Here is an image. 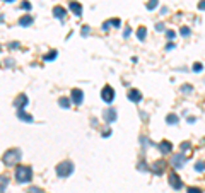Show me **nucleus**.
<instances>
[{
  "label": "nucleus",
  "instance_id": "nucleus-27",
  "mask_svg": "<svg viewBox=\"0 0 205 193\" xmlns=\"http://www.w3.org/2000/svg\"><path fill=\"white\" fill-rule=\"evenodd\" d=\"M191 91H193L191 85H183V87H181V92H185V94H190Z\"/></svg>",
  "mask_w": 205,
  "mask_h": 193
},
{
  "label": "nucleus",
  "instance_id": "nucleus-17",
  "mask_svg": "<svg viewBox=\"0 0 205 193\" xmlns=\"http://www.w3.org/2000/svg\"><path fill=\"white\" fill-rule=\"evenodd\" d=\"M166 123H168V125H176V123H178V115L169 113V115L166 116Z\"/></svg>",
  "mask_w": 205,
  "mask_h": 193
},
{
  "label": "nucleus",
  "instance_id": "nucleus-29",
  "mask_svg": "<svg viewBox=\"0 0 205 193\" xmlns=\"http://www.w3.org/2000/svg\"><path fill=\"white\" fill-rule=\"evenodd\" d=\"M89 33H91V27H89V26H82V36L86 38Z\"/></svg>",
  "mask_w": 205,
  "mask_h": 193
},
{
  "label": "nucleus",
  "instance_id": "nucleus-3",
  "mask_svg": "<svg viewBox=\"0 0 205 193\" xmlns=\"http://www.w3.org/2000/svg\"><path fill=\"white\" fill-rule=\"evenodd\" d=\"M73 169H75V166L72 161H63L56 166V175H58V178H69L73 173Z\"/></svg>",
  "mask_w": 205,
  "mask_h": 193
},
{
  "label": "nucleus",
  "instance_id": "nucleus-6",
  "mask_svg": "<svg viewBox=\"0 0 205 193\" xmlns=\"http://www.w3.org/2000/svg\"><path fill=\"white\" fill-rule=\"evenodd\" d=\"M185 162H186V157H185V154H174L171 159V164L174 169H181V167L185 166Z\"/></svg>",
  "mask_w": 205,
  "mask_h": 193
},
{
  "label": "nucleus",
  "instance_id": "nucleus-31",
  "mask_svg": "<svg viewBox=\"0 0 205 193\" xmlns=\"http://www.w3.org/2000/svg\"><path fill=\"white\" fill-rule=\"evenodd\" d=\"M186 193H202V190H200V188H195V186H191V188L186 190Z\"/></svg>",
  "mask_w": 205,
  "mask_h": 193
},
{
  "label": "nucleus",
  "instance_id": "nucleus-40",
  "mask_svg": "<svg viewBox=\"0 0 205 193\" xmlns=\"http://www.w3.org/2000/svg\"><path fill=\"white\" fill-rule=\"evenodd\" d=\"M4 2H9V4H10V2H14V0H4Z\"/></svg>",
  "mask_w": 205,
  "mask_h": 193
},
{
  "label": "nucleus",
  "instance_id": "nucleus-36",
  "mask_svg": "<svg viewBox=\"0 0 205 193\" xmlns=\"http://www.w3.org/2000/svg\"><path fill=\"white\" fill-rule=\"evenodd\" d=\"M198 9H200V10H205V0L198 2Z\"/></svg>",
  "mask_w": 205,
  "mask_h": 193
},
{
  "label": "nucleus",
  "instance_id": "nucleus-19",
  "mask_svg": "<svg viewBox=\"0 0 205 193\" xmlns=\"http://www.w3.org/2000/svg\"><path fill=\"white\" fill-rule=\"evenodd\" d=\"M56 55H58V53H56L55 50H51L50 53H46V55H44V62H51V60H55Z\"/></svg>",
  "mask_w": 205,
  "mask_h": 193
},
{
  "label": "nucleus",
  "instance_id": "nucleus-4",
  "mask_svg": "<svg viewBox=\"0 0 205 193\" xmlns=\"http://www.w3.org/2000/svg\"><path fill=\"white\" fill-rule=\"evenodd\" d=\"M101 99L104 101V103H113L115 101V89L111 87V85H104L101 91Z\"/></svg>",
  "mask_w": 205,
  "mask_h": 193
},
{
  "label": "nucleus",
  "instance_id": "nucleus-32",
  "mask_svg": "<svg viewBox=\"0 0 205 193\" xmlns=\"http://www.w3.org/2000/svg\"><path fill=\"white\" fill-rule=\"evenodd\" d=\"M156 31L162 33V31H164V24H162V23H157V24H156Z\"/></svg>",
  "mask_w": 205,
  "mask_h": 193
},
{
  "label": "nucleus",
  "instance_id": "nucleus-13",
  "mask_svg": "<svg viewBox=\"0 0 205 193\" xmlns=\"http://www.w3.org/2000/svg\"><path fill=\"white\" fill-rule=\"evenodd\" d=\"M127 97L130 101H133V103H140V101H142V94H140V91H137V89H130Z\"/></svg>",
  "mask_w": 205,
  "mask_h": 193
},
{
  "label": "nucleus",
  "instance_id": "nucleus-28",
  "mask_svg": "<svg viewBox=\"0 0 205 193\" xmlns=\"http://www.w3.org/2000/svg\"><path fill=\"white\" fill-rule=\"evenodd\" d=\"M21 9H22V10H29V9H31V4L24 0V2H21Z\"/></svg>",
  "mask_w": 205,
  "mask_h": 193
},
{
  "label": "nucleus",
  "instance_id": "nucleus-24",
  "mask_svg": "<svg viewBox=\"0 0 205 193\" xmlns=\"http://www.w3.org/2000/svg\"><path fill=\"white\" fill-rule=\"evenodd\" d=\"M205 169V162H202V161H200V162H197V164H195V171H198V173H202V171H203Z\"/></svg>",
  "mask_w": 205,
  "mask_h": 193
},
{
  "label": "nucleus",
  "instance_id": "nucleus-30",
  "mask_svg": "<svg viewBox=\"0 0 205 193\" xmlns=\"http://www.w3.org/2000/svg\"><path fill=\"white\" fill-rule=\"evenodd\" d=\"M190 147H191L190 142H183V144H181V150H183V154H185V150H188Z\"/></svg>",
  "mask_w": 205,
  "mask_h": 193
},
{
  "label": "nucleus",
  "instance_id": "nucleus-34",
  "mask_svg": "<svg viewBox=\"0 0 205 193\" xmlns=\"http://www.w3.org/2000/svg\"><path fill=\"white\" fill-rule=\"evenodd\" d=\"M166 36H168L169 39H173V38L176 36V33H174V31H171V29H169V31H166Z\"/></svg>",
  "mask_w": 205,
  "mask_h": 193
},
{
  "label": "nucleus",
  "instance_id": "nucleus-12",
  "mask_svg": "<svg viewBox=\"0 0 205 193\" xmlns=\"http://www.w3.org/2000/svg\"><path fill=\"white\" fill-rule=\"evenodd\" d=\"M53 15H55L56 19H60V21H63V19L67 17V10L62 5H55V7H53Z\"/></svg>",
  "mask_w": 205,
  "mask_h": 193
},
{
  "label": "nucleus",
  "instance_id": "nucleus-18",
  "mask_svg": "<svg viewBox=\"0 0 205 193\" xmlns=\"http://www.w3.org/2000/svg\"><path fill=\"white\" fill-rule=\"evenodd\" d=\"M145 36H147V29L145 27H139V31H137V38H139L140 41H144Z\"/></svg>",
  "mask_w": 205,
  "mask_h": 193
},
{
  "label": "nucleus",
  "instance_id": "nucleus-39",
  "mask_svg": "<svg viewBox=\"0 0 205 193\" xmlns=\"http://www.w3.org/2000/svg\"><path fill=\"white\" fill-rule=\"evenodd\" d=\"M10 48H19V43H10Z\"/></svg>",
  "mask_w": 205,
  "mask_h": 193
},
{
  "label": "nucleus",
  "instance_id": "nucleus-23",
  "mask_svg": "<svg viewBox=\"0 0 205 193\" xmlns=\"http://www.w3.org/2000/svg\"><path fill=\"white\" fill-rule=\"evenodd\" d=\"M7 185H9V179L5 176H0V190H4Z\"/></svg>",
  "mask_w": 205,
  "mask_h": 193
},
{
  "label": "nucleus",
  "instance_id": "nucleus-9",
  "mask_svg": "<svg viewBox=\"0 0 205 193\" xmlns=\"http://www.w3.org/2000/svg\"><path fill=\"white\" fill-rule=\"evenodd\" d=\"M29 103V99H27V96L26 94H21V96H17L14 99V106L17 109H22V108H26V104Z\"/></svg>",
  "mask_w": 205,
  "mask_h": 193
},
{
  "label": "nucleus",
  "instance_id": "nucleus-41",
  "mask_svg": "<svg viewBox=\"0 0 205 193\" xmlns=\"http://www.w3.org/2000/svg\"><path fill=\"white\" fill-rule=\"evenodd\" d=\"M0 193H4V190H0Z\"/></svg>",
  "mask_w": 205,
  "mask_h": 193
},
{
  "label": "nucleus",
  "instance_id": "nucleus-35",
  "mask_svg": "<svg viewBox=\"0 0 205 193\" xmlns=\"http://www.w3.org/2000/svg\"><path fill=\"white\" fill-rule=\"evenodd\" d=\"M130 34H132V29H130V27H127V29H125V33H123V36H125V38H128Z\"/></svg>",
  "mask_w": 205,
  "mask_h": 193
},
{
  "label": "nucleus",
  "instance_id": "nucleus-7",
  "mask_svg": "<svg viewBox=\"0 0 205 193\" xmlns=\"http://www.w3.org/2000/svg\"><path fill=\"white\" fill-rule=\"evenodd\" d=\"M169 185H171L173 190H181L183 188V181H181V178H179L176 173H171V175H169Z\"/></svg>",
  "mask_w": 205,
  "mask_h": 193
},
{
  "label": "nucleus",
  "instance_id": "nucleus-25",
  "mask_svg": "<svg viewBox=\"0 0 205 193\" xmlns=\"http://www.w3.org/2000/svg\"><path fill=\"white\" fill-rule=\"evenodd\" d=\"M202 70H203V65L197 62V63L193 65V72H197V74H198V72H202Z\"/></svg>",
  "mask_w": 205,
  "mask_h": 193
},
{
  "label": "nucleus",
  "instance_id": "nucleus-5",
  "mask_svg": "<svg viewBox=\"0 0 205 193\" xmlns=\"http://www.w3.org/2000/svg\"><path fill=\"white\" fill-rule=\"evenodd\" d=\"M116 118H118V113H116V109H115V108H108V109L102 111V120H104L108 125L115 123V121H116Z\"/></svg>",
  "mask_w": 205,
  "mask_h": 193
},
{
  "label": "nucleus",
  "instance_id": "nucleus-10",
  "mask_svg": "<svg viewBox=\"0 0 205 193\" xmlns=\"http://www.w3.org/2000/svg\"><path fill=\"white\" fill-rule=\"evenodd\" d=\"M150 169H152V173H156V175H162L166 169V162L164 161H156V162L150 166Z\"/></svg>",
  "mask_w": 205,
  "mask_h": 193
},
{
  "label": "nucleus",
  "instance_id": "nucleus-21",
  "mask_svg": "<svg viewBox=\"0 0 205 193\" xmlns=\"http://www.w3.org/2000/svg\"><path fill=\"white\" fill-rule=\"evenodd\" d=\"M157 5H159V0H149V2H147V9H149V10H154Z\"/></svg>",
  "mask_w": 205,
  "mask_h": 193
},
{
  "label": "nucleus",
  "instance_id": "nucleus-38",
  "mask_svg": "<svg viewBox=\"0 0 205 193\" xmlns=\"http://www.w3.org/2000/svg\"><path fill=\"white\" fill-rule=\"evenodd\" d=\"M173 48H174V43H169V45L166 46V50H173Z\"/></svg>",
  "mask_w": 205,
  "mask_h": 193
},
{
  "label": "nucleus",
  "instance_id": "nucleus-33",
  "mask_svg": "<svg viewBox=\"0 0 205 193\" xmlns=\"http://www.w3.org/2000/svg\"><path fill=\"white\" fill-rule=\"evenodd\" d=\"M27 193H43V191H41L40 188H36V186H33V188L27 190Z\"/></svg>",
  "mask_w": 205,
  "mask_h": 193
},
{
  "label": "nucleus",
  "instance_id": "nucleus-11",
  "mask_svg": "<svg viewBox=\"0 0 205 193\" xmlns=\"http://www.w3.org/2000/svg\"><path fill=\"white\" fill-rule=\"evenodd\" d=\"M157 149L161 150L162 154H169V152L173 150V144H171L169 140H161V142L157 144Z\"/></svg>",
  "mask_w": 205,
  "mask_h": 193
},
{
  "label": "nucleus",
  "instance_id": "nucleus-20",
  "mask_svg": "<svg viewBox=\"0 0 205 193\" xmlns=\"http://www.w3.org/2000/svg\"><path fill=\"white\" fill-rule=\"evenodd\" d=\"M58 104L62 106V108L69 109V108H70V99H69V97H62V99L58 101Z\"/></svg>",
  "mask_w": 205,
  "mask_h": 193
},
{
  "label": "nucleus",
  "instance_id": "nucleus-15",
  "mask_svg": "<svg viewBox=\"0 0 205 193\" xmlns=\"http://www.w3.org/2000/svg\"><path fill=\"white\" fill-rule=\"evenodd\" d=\"M33 23H34V17H33V15H29V14L22 15V17L19 19V24H21L22 27H27V26H31Z\"/></svg>",
  "mask_w": 205,
  "mask_h": 193
},
{
  "label": "nucleus",
  "instance_id": "nucleus-1",
  "mask_svg": "<svg viewBox=\"0 0 205 193\" xmlns=\"http://www.w3.org/2000/svg\"><path fill=\"white\" fill-rule=\"evenodd\" d=\"M21 157H22V152L19 149H10V150H7V152L4 154L2 161H4L5 166H15V164H19Z\"/></svg>",
  "mask_w": 205,
  "mask_h": 193
},
{
  "label": "nucleus",
  "instance_id": "nucleus-14",
  "mask_svg": "<svg viewBox=\"0 0 205 193\" xmlns=\"http://www.w3.org/2000/svg\"><path fill=\"white\" fill-rule=\"evenodd\" d=\"M69 7H70V10H72L77 17H81V15H82V5L79 4V2H73V0H72V2L69 4Z\"/></svg>",
  "mask_w": 205,
  "mask_h": 193
},
{
  "label": "nucleus",
  "instance_id": "nucleus-16",
  "mask_svg": "<svg viewBox=\"0 0 205 193\" xmlns=\"http://www.w3.org/2000/svg\"><path fill=\"white\" fill-rule=\"evenodd\" d=\"M17 118L22 120V121H26V123H31V121H33V116L27 115V113L24 111V108H22V109H17Z\"/></svg>",
  "mask_w": 205,
  "mask_h": 193
},
{
  "label": "nucleus",
  "instance_id": "nucleus-8",
  "mask_svg": "<svg viewBox=\"0 0 205 193\" xmlns=\"http://www.w3.org/2000/svg\"><path fill=\"white\" fill-rule=\"evenodd\" d=\"M82 101H84V92H82L81 89H73L72 91V103L75 104V106H81Z\"/></svg>",
  "mask_w": 205,
  "mask_h": 193
},
{
  "label": "nucleus",
  "instance_id": "nucleus-2",
  "mask_svg": "<svg viewBox=\"0 0 205 193\" xmlns=\"http://www.w3.org/2000/svg\"><path fill=\"white\" fill-rule=\"evenodd\" d=\"M15 178H17L19 183H29L31 178H33V169L31 166H19L15 169Z\"/></svg>",
  "mask_w": 205,
  "mask_h": 193
},
{
  "label": "nucleus",
  "instance_id": "nucleus-26",
  "mask_svg": "<svg viewBox=\"0 0 205 193\" xmlns=\"http://www.w3.org/2000/svg\"><path fill=\"white\" fill-rule=\"evenodd\" d=\"M110 23H111V26H115V27H120L121 26V21H120V19H110Z\"/></svg>",
  "mask_w": 205,
  "mask_h": 193
},
{
  "label": "nucleus",
  "instance_id": "nucleus-22",
  "mask_svg": "<svg viewBox=\"0 0 205 193\" xmlns=\"http://www.w3.org/2000/svg\"><path fill=\"white\" fill-rule=\"evenodd\" d=\"M179 34H181V36H190V34H191V31H190V27L183 26L181 29H179Z\"/></svg>",
  "mask_w": 205,
  "mask_h": 193
},
{
  "label": "nucleus",
  "instance_id": "nucleus-37",
  "mask_svg": "<svg viewBox=\"0 0 205 193\" xmlns=\"http://www.w3.org/2000/svg\"><path fill=\"white\" fill-rule=\"evenodd\" d=\"M110 135H111V130H110V128H106V130L102 132V137H110Z\"/></svg>",
  "mask_w": 205,
  "mask_h": 193
}]
</instances>
